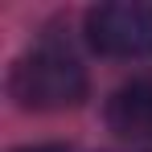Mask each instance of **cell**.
I'll return each mask as SVG.
<instances>
[{
    "instance_id": "obj_1",
    "label": "cell",
    "mask_w": 152,
    "mask_h": 152,
    "mask_svg": "<svg viewBox=\"0 0 152 152\" xmlns=\"http://www.w3.org/2000/svg\"><path fill=\"white\" fill-rule=\"evenodd\" d=\"M86 66L66 45H37L25 58H17L8 91L29 111H66L86 99Z\"/></svg>"
},
{
    "instance_id": "obj_2",
    "label": "cell",
    "mask_w": 152,
    "mask_h": 152,
    "mask_svg": "<svg viewBox=\"0 0 152 152\" xmlns=\"http://www.w3.org/2000/svg\"><path fill=\"white\" fill-rule=\"evenodd\" d=\"M86 41L103 58H148L152 53V4L111 0L86 12Z\"/></svg>"
},
{
    "instance_id": "obj_3",
    "label": "cell",
    "mask_w": 152,
    "mask_h": 152,
    "mask_svg": "<svg viewBox=\"0 0 152 152\" xmlns=\"http://www.w3.org/2000/svg\"><path fill=\"white\" fill-rule=\"evenodd\" d=\"M107 127L132 152H152V78H132L107 99Z\"/></svg>"
},
{
    "instance_id": "obj_4",
    "label": "cell",
    "mask_w": 152,
    "mask_h": 152,
    "mask_svg": "<svg viewBox=\"0 0 152 152\" xmlns=\"http://www.w3.org/2000/svg\"><path fill=\"white\" fill-rule=\"evenodd\" d=\"M17 152H95V148H78V144H33V148H17Z\"/></svg>"
}]
</instances>
